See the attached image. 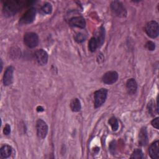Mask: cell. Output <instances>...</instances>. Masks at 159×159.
Wrapping results in <instances>:
<instances>
[{
  "label": "cell",
  "instance_id": "obj_17",
  "mask_svg": "<svg viewBox=\"0 0 159 159\" xmlns=\"http://www.w3.org/2000/svg\"><path fill=\"white\" fill-rule=\"evenodd\" d=\"M99 47L98 40L96 37H92L89 42V49L91 52H94Z\"/></svg>",
  "mask_w": 159,
  "mask_h": 159
},
{
  "label": "cell",
  "instance_id": "obj_25",
  "mask_svg": "<svg viewBox=\"0 0 159 159\" xmlns=\"http://www.w3.org/2000/svg\"><path fill=\"white\" fill-rule=\"evenodd\" d=\"M10 132H11V127L8 124H7L3 129V133L5 135H9Z\"/></svg>",
  "mask_w": 159,
  "mask_h": 159
},
{
  "label": "cell",
  "instance_id": "obj_23",
  "mask_svg": "<svg viewBox=\"0 0 159 159\" xmlns=\"http://www.w3.org/2000/svg\"><path fill=\"white\" fill-rule=\"evenodd\" d=\"M145 47H146V48H147L148 50H151V51L154 50L155 48V43H154L153 42H152V41H148V42H147L146 43V44H145Z\"/></svg>",
  "mask_w": 159,
  "mask_h": 159
},
{
  "label": "cell",
  "instance_id": "obj_8",
  "mask_svg": "<svg viewBox=\"0 0 159 159\" xmlns=\"http://www.w3.org/2000/svg\"><path fill=\"white\" fill-rule=\"evenodd\" d=\"M102 81L105 84H111L116 83L118 80V74L116 71H108L102 76Z\"/></svg>",
  "mask_w": 159,
  "mask_h": 159
},
{
  "label": "cell",
  "instance_id": "obj_4",
  "mask_svg": "<svg viewBox=\"0 0 159 159\" xmlns=\"http://www.w3.org/2000/svg\"><path fill=\"white\" fill-rule=\"evenodd\" d=\"M24 42L25 45L29 48L35 47L39 43V37L37 34L28 32L24 35Z\"/></svg>",
  "mask_w": 159,
  "mask_h": 159
},
{
  "label": "cell",
  "instance_id": "obj_9",
  "mask_svg": "<svg viewBox=\"0 0 159 159\" xmlns=\"http://www.w3.org/2000/svg\"><path fill=\"white\" fill-rule=\"evenodd\" d=\"M35 58L39 65H43L46 64L48 61V54L43 49H39L35 52Z\"/></svg>",
  "mask_w": 159,
  "mask_h": 159
},
{
  "label": "cell",
  "instance_id": "obj_7",
  "mask_svg": "<svg viewBox=\"0 0 159 159\" xmlns=\"http://www.w3.org/2000/svg\"><path fill=\"white\" fill-rule=\"evenodd\" d=\"M37 134L39 138L44 139L48 132V125L47 123L42 119H38L36 124Z\"/></svg>",
  "mask_w": 159,
  "mask_h": 159
},
{
  "label": "cell",
  "instance_id": "obj_10",
  "mask_svg": "<svg viewBox=\"0 0 159 159\" xmlns=\"http://www.w3.org/2000/svg\"><path fill=\"white\" fill-rule=\"evenodd\" d=\"M14 68L12 66H8L3 76V83L5 86L10 85L13 80V72H14Z\"/></svg>",
  "mask_w": 159,
  "mask_h": 159
},
{
  "label": "cell",
  "instance_id": "obj_2",
  "mask_svg": "<svg viewBox=\"0 0 159 159\" xmlns=\"http://www.w3.org/2000/svg\"><path fill=\"white\" fill-rule=\"evenodd\" d=\"M107 94V90L104 88L98 89L94 93V107H99L102 106L106 101Z\"/></svg>",
  "mask_w": 159,
  "mask_h": 159
},
{
  "label": "cell",
  "instance_id": "obj_14",
  "mask_svg": "<svg viewBox=\"0 0 159 159\" xmlns=\"http://www.w3.org/2000/svg\"><path fill=\"white\" fill-rule=\"evenodd\" d=\"M126 88L129 94H135L137 89V84L136 81L133 78L129 79L126 83Z\"/></svg>",
  "mask_w": 159,
  "mask_h": 159
},
{
  "label": "cell",
  "instance_id": "obj_22",
  "mask_svg": "<svg viewBox=\"0 0 159 159\" xmlns=\"http://www.w3.org/2000/svg\"><path fill=\"white\" fill-rule=\"evenodd\" d=\"M42 11L45 14H50L52 11V6L50 3L47 2L42 6Z\"/></svg>",
  "mask_w": 159,
  "mask_h": 159
},
{
  "label": "cell",
  "instance_id": "obj_26",
  "mask_svg": "<svg viewBox=\"0 0 159 159\" xmlns=\"http://www.w3.org/2000/svg\"><path fill=\"white\" fill-rule=\"evenodd\" d=\"M158 117H156L155 119H154L152 121V125L153 127H154L155 128H156L157 129H158Z\"/></svg>",
  "mask_w": 159,
  "mask_h": 159
},
{
  "label": "cell",
  "instance_id": "obj_6",
  "mask_svg": "<svg viewBox=\"0 0 159 159\" xmlns=\"http://www.w3.org/2000/svg\"><path fill=\"white\" fill-rule=\"evenodd\" d=\"M35 15H36V9L34 7H31L29 9H28L21 17V18L20 19L19 22L21 24H30L34 20L35 18Z\"/></svg>",
  "mask_w": 159,
  "mask_h": 159
},
{
  "label": "cell",
  "instance_id": "obj_20",
  "mask_svg": "<svg viewBox=\"0 0 159 159\" xmlns=\"http://www.w3.org/2000/svg\"><path fill=\"white\" fill-rule=\"evenodd\" d=\"M144 155L142 151L140 149H135L132 153L130 158H143Z\"/></svg>",
  "mask_w": 159,
  "mask_h": 159
},
{
  "label": "cell",
  "instance_id": "obj_16",
  "mask_svg": "<svg viewBox=\"0 0 159 159\" xmlns=\"http://www.w3.org/2000/svg\"><path fill=\"white\" fill-rule=\"evenodd\" d=\"M71 109L73 112H78L81 109V102L77 98H75L71 100L70 102Z\"/></svg>",
  "mask_w": 159,
  "mask_h": 159
},
{
  "label": "cell",
  "instance_id": "obj_1",
  "mask_svg": "<svg viewBox=\"0 0 159 159\" xmlns=\"http://www.w3.org/2000/svg\"><path fill=\"white\" fill-rule=\"evenodd\" d=\"M24 2L19 1H11L6 2L3 7V12L7 16H12L21 9Z\"/></svg>",
  "mask_w": 159,
  "mask_h": 159
},
{
  "label": "cell",
  "instance_id": "obj_11",
  "mask_svg": "<svg viewBox=\"0 0 159 159\" xmlns=\"http://www.w3.org/2000/svg\"><path fill=\"white\" fill-rule=\"evenodd\" d=\"M69 24L70 26L72 27H76L81 29H83L85 27L86 22L83 17L77 16L73 17L71 19H70L69 21Z\"/></svg>",
  "mask_w": 159,
  "mask_h": 159
},
{
  "label": "cell",
  "instance_id": "obj_21",
  "mask_svg": "<svg viewBox=\"0 0 159 159\" xmlns=\"http://www.w3.org/2000/svg\"><path fill=\"white\" fill-rule=\"evenodd\" d=\"M148 109L149 112H150L152 116L155 115V111H157V113L158 112V110H157V109H155V103H154V102H153L152 100H151V101L148 102Z\"/></svg>",
  "mask_w": 159,
  "mask_h": 159
},
{
  "label": "cell",
  "instance_id": "obj_3",
  "mask_svg": "<svg viewBox=\"0 0 159 159\" xmlns=\"http://www.w3.org/2000/svg\"><path fill=\"white\" fill-rule=\"evenodd\" d=\"M111 8L113 13L118 17H125L127 15V11L125 8L122 4V3L120 1H112L111 4Z\"/></svg>",
  "mask_w": 159,
  "mask_h": 159
},
{
  "label": "cell",
  "instance_id": "obj_12",
  "mask_svg": "<svg viewBox=\"0 0 159 159\" xmlns=\"http://www.w3.org/2000/svg\"><path fill=\"white\" fill-rule=\"evenodd\" d=\"M148 152L151 158L154 159L159 158V143L158 140L151 144Z\"/></svg>",
  "mask_w": 159,
  "mask_h": 159
},
{
  "label": "cell",
  "instance_id": "obj_19",
  "mask_svg": "<svg viewBox=\"0 0 159 159\" xmlns=\"http://www.w3.org/2000/svg\"><path fill=\"white\" fill-rule=\"evenodd\" d=\"M109 125L111 126V128L113 131H116L119 128V123L117 119L114 117H112L109 119L108 121Z\"/></svg>",
  "mask_w": 159,
  "mask_h": 159
},
{
  "label": "cell",
  "instance_id": "obj_13",
  "mask_svg": "<svg viewBox=\"0 0 159 159\" xmlns=\"http://www.w3.org/2000/svg\"><path fill=\"white\" fill-rule=\"evenodd\" d=\"M148 134L145 127H143L139 135V143L142 146H145L148 143Z\"/></svg>",
  "mask_w": 159,
  "mask_h": 159
},
{
  "label": "cell",
  "instance_id": "obj_18",
  "mask_svg": "<svg viewBox=\"0 0 159 159\" xmlns=\"http://www.w3.org/2000/svg\"><path fill=\"white\" fill-rule=\"evenodd\" d=\"M96 38L98 40L99 46L101 45L103 43L104 40V38H105V30H104V29L103 27H101L99 29L98 37H96Z\"/></svg>",
  "mask_w": 159,
  "mask_h": 159
},
{
  "label": "cell",
  "instance_id": "obj_15",
  "mask_svg": "<svg viewBox=\"0 0 159 159\" xmlns=\"http://www.w3.org/2000/svg\"><path fill=\"white\" fill-rule=\"evenodd\" d=\"M12 153V148L8 145H3L0 150L1 156L2 158H7L10 156Z\"/></svg>",
  "mask_w": 159,
  "mask_h": 159
},
{
  "label": "cell",
  "instance_id": "obj_5",
  "mask_svg": "<svg viewBox=\"0 0 159 159\" xmlns=\"http://www.w3.org/2000/svg\"><path fill=\"white\" fill-rule=\"evenodd\" d=\"M147 34L151 38H156L158 35L159 28L158 24L155 21H150L148 22L145 27Z\"/></svg>",
  "mask_w": 159,
  "mask_h": 159
},
{
  "label": "cell",
  "instance_id": "obj_24",
  "mask_svg": "<svg viewBox=\"0 0 159 159\" xmlns=\"http://www.w3.org/2000/svg\"><path fill=\"white\" fill-rule=\"evenodd\" d=\"M75 39L78 42H82L85 39V36L84 34H81V33H79L78 34L76 37H75Z\"/></svg>",
  "mask_w": 159,
  "mask_h": 159
}]
</instances>
